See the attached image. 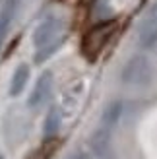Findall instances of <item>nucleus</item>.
Returning <instances> with one entry per match:
<instances>
[{
	"instance_id": "7",
	"label": "nucleus",
	"mask_w": 157,
	"mask_h": 159,
	"mask_svg": "<svg viewBox=\"0 0 157 159\" xmlns=\"http://www.w3.org/2000/svg\"><path fill=\"white\" fill-rule=\"evenodd\" d=\"M16 4H18V0H6L4 6L0 8V45L4 43L8 27H10V23H12L14 12H16Z\"/></svg>"
},
{
	"instance_id": "3",
	"label": "nucleus",
	"mask_w": 157,
	"mask_h": 159,
	"mask_svg": "<svg viewBox=\"0 0 157 159\" xmlns=\"http://www.w3.org/2000/svg\"><path fill=\"white\" fill-rule=\"evenodd\" d=\"M51 91H52V74L47 70V72H43L41 76H39V80L35 82L33 91L29 93V99H27V107L29 109L41 107L43 103L49 99Z\"/></svg>"
},
{
	"instance_id": "11",
	"label": "nucleus",
	"mask_w": 157,
	"mask_h": 159,
	"mask_svg": "<svg viewBox=\"0 0 157 159\" xmlns=\"http://www.w3.org/2000/svg\"><path fill=\"white\" fill-rule=\"evenodd\" d=\"M70 159H85V155H83V153H78V155H74V157H70Z\"/></svg>"
},
{
	"instance_id": "5",
	"label": "nucleus",
	"mask_w": 157,
	"mask_h": 159,
	"mask_svg": "<svg viewBox=\"0 0 157 159\" xmlns=\"http://www.w3.org/2000/svg\"><path fill=\"white\" fill-rule=\"evenodd\" d=\"M60 124H62V109L60 107H51L49 113H47L45 118V124H43V132H45V138H54L60 130Z\"/></svg>"
},
{
	"instance_id": "4",
	"label": "nucleus",
	"mask_w": 157,
	"mask_h": 159,
	"mask_svg": "<svg viewBox=\"0 0 157 159\" xmlns=\"http://www.w3.org/2000/svg\"><path fill=\"white\" fill-rule=\"evenodd\" d=\"M89 148H91V153L97 159H107L109 153H111V128L99 126V130L91 136Z\"/></svg>"
},
{
	"instance_id": "10",
	"label": "nucleus",
	"mask_w": 157,
	"mask_h": 159,
	"mask_svg": "<svg viewBox=\"0 0 157 159\" xmlns=\"http://www.w3.org/2000/svg\"><path fill=\"white\" fill-rule=\"evenodd\" d=\"M155 41H157V16L147 20L140 31V45L142 47H151Z\"/></svg>"
},
{
	"instance_id": "2",
	"label": "nucleus",
	"mask_w": 157,
	"mask_h": 159,
	"mask_svg": "<svg viewBox=\"0 0 157 159\" xmlns=\"http://www.w3.org/2000/svg\"><path fill=\"white\" fill-rule=\"evenodd\" d=\"M62 21L56 18V16H51V18H47V20H43L39 25L35 27V31H33V45H35V49H39V47H43V45H47V43H51V41H54L56 37H60V35H64L62 33Z\"/></svg>"
},
{
	"instance_id": "1",
	"label": "nucleus",
	"mask_w": 157,
	"mask_h": 159,
	"mask_svg": "<svg viewBox=\"0 0 157 159\" xmlns=\"http://www.w3.org/2000/svg\"><path fill=\"white\" fill-rule=\"evenodd\" d=\"M151 76H153L151 62L142 54H138V57H132L126 62L120 80L126 85H146L151 82Z\"/></svg>"
},
{
	"instance_id": "12",
	"label": "nucleus",
	"mask_w": 157,
	"mask_h": 159,
	"mask_svg": "<svg viewBox=\"0 0 157 159\" xmlns=\"http://www.w3.org/2000/svg\"><path fill=\"white\" fill-rule=\"evenodd\" d=\"M0 159H4V155H2V153H0Z\"/></svg>"
},
{
	"instance_id": "8",
	"label": "nucleus",
	"mask_w": 157,
	"mask_h": 159,
	"mask_svg": "<svg viewBox=\"0 0 157 159\" xmlns=\"http://www.w3.org/2000/svg\"><path fill=\"white\" fill-rule=\"evenodd\" d=\"M64 41H66V35H60V37L54 39V41H51V43H47L43 47H39V49H35V57H33L35 64H41V62H45L47 58H51L52 54L56 52L62 45H64Z\"/></svg>"
},
{
	"instance_id": "9",
	"label": "nucleus",
	"mask_w": 157,
	"mask_h": 159,
	"mask_svg": "<svg viewBox=\"0 0 157 159\" xmlns=\"http://www.w3.org/2000/svg\"><path fill=\"white\" fill-rule=\"evenodd\" d=\"M120 115H122V101H113L111 105L103 111V115H101V126L113 128V126L119 122Z\"/></svg>"
},
{
	"instance_id": "6",
	"label": "nucleus",
	"mask_w": 157,
	"mask_h": 159,
	"mask_svg": "<svg viewBox=\"0 0 157 159\" xmlns=\"http://www.w3.org/2000/svg\"><path fill=\"white\" fill-rule=\"evenodd\" d=\"M27 82H29V66L27 64H20L14 70L12 82H10V95L12 97H18V95L25 89Z\"/></svg>"
}]
</instances>
